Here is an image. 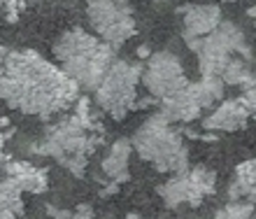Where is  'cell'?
Returning <instances> with one entry per match:
<instances>
[{
    "instance_id": "cell-10",
    "label": "cell",
    "mask_w": 256,
    "mask_h": 219,
    "mask_svg": "<svg viewBox=\"0 0 256 219\" xmlns=\"http://www.w3.org/2000/svg\"><path fill=\"white\" fill-rule=\"evenodd\" d=\"M250 110L244 108L240 98L236 100H224L219 103L205 119H202V130L210 133H233V130H242L250 122Z\"/></svg>"
},
{
    "instance_id": "cell-25",
    "label": "cell",
    "mask_w": 256,
    "mask_h": 219,
    "mask_svg": "<svg viewBox=\"0 0 256 219\" xmlns=\"http://www.w3.org/2000/svg\"><path fill=\"white\" fill-rule=\"evenodd\" d=\"M247 14H250L252 19H254V24H256V5H252L250 10H247Z\"/></svg>"
},
{
    "instance_id": "cell-21",
    "label": "cell",
    "mask_w": 256,
    "mask_h": 219,
    "mask_svg": "<svg viewBox=\"0 0 256 219\" xmlns=\"http://www.w3.org/2000/svg\"><path fill=\"white\" fill-rule=\"evenodd\" d=\"M70 219H94V210H91V206H80Z\"/></svg>"
},
{
    "instance_id": "cell-24",
    "label": "cell",
    "mask_w": 256,
    "mask_h": 219,
    "mask_svg": "<svg viewBox=\"0 0 256 219\" xmlns=\"http://www.w3.org/2000/svg\"><path fill=\"white\" fill-rule=\"evenodd\" d=\"M2 147H5V133L0 128V161H5V158H2Z\"/></svg>"
},
{
    "instance_id": "cell-5",
    "label": "cell",
    "mask_w": 256,
    "mask_h": 219,
    "mask_svg": "<svg viewBox=\"0 0 256 219\" xmlns=\"http://www.w3.org/2000/svg\"><path fill=\"white\" fill-rule=\"evenodd\" d=\"M142 68L138 61L112 63L100 86L94 91L96 103L100 105L110 116L124 119L133 108H138V84H142Z\"/></svg>"
},
{
    "instance_id": "cell-3",
    "label": "cell",
    "mask_w": 256,
    "mask_h": 219,
    "mask_svg": "<svg viewBox=\"0 0 256 219\" xmlns=\"http://www.w3.org/2000/svg\"><path fill=\"white\" fill-rule=\"evenodd\" d=\"M98 142H100V136L88 130L72 114L70 119H63V122L49 126L44 130V136L28 147V152L30 154H40V156H52L66 170L82 178L84 168L88 164V156L94 154Z\"/></svg>"
},
{
    "instance_id": "cell-27",
    "label": "cell",
    "mask_w": 256,
    "mask_h": 219,
    "mask_svg": "<svg viewBox=\"0 0 256 219\" xmlns=\"http://www.w3.org/2000/svg\"><path fill=\"white\" fill-rule=\"evenodd\" d=\"M224 2H236V0H224Z\"/></svg>"
},
{
    "instance_id": "cell-8",
    "label": "cell",
    "mask_w": 256,
    "mask_h": 219,
    "mask_svg": "<svg viewBox=\"0 0 256 219\" xmlns=\"http://www.w3.org/2000/svg\"><path fill=\"white\" fill-rule=\"evenodd\" d=\"M214 189H216L214 172L198 166V168H191V170L175 172L170 180H166L158 186V196L172 210L184 208V206L198 208L205 196L214 194Z\"/></svg>"
},
{
    "instance_id": "cell-19",
    "label": "cell",
    "mask_w": 256,
    "mask_h": 219,
    "mask_svg": "<svg viewBox=\"0 0 256 219\" xmlns=\"http://www.w3.org/2000/svg\"><path fill=\"white\" fill-rule=\"evenodd\" d=\"M28 2H30V0H0V10L5 12L7 21H16L19 14L28 7Z\"/></svg>"
},
{
    "instance_id": "cell-2",
    "label": "cell",
    "mask_w": 256,
    "mask_h": 219,
    "mask_svg": "<svg viewBox=\"0 0 256 219\" xmlns=\"http://www.w3.org/2000/svg\"><path fill=\"white\" fill-rule=\"evenodd\" d=\"M114 47H110L84 28H70L58 35L54 42V56L61 63V70L80 89L96 91L112 68Z\"/></svg>"
},
{
    "instance_id": "cell-12",
    "label": "cell",
    "mask_w": 256,
    "mask_h": 219,
    "mask_svg": "<svg viewBox=\"0 0 256 219\" xmlns=\"http://www.w3.org/2000/svg\"><path fill=\"white\" fill-rule=\"evenodd\" d=\"M228 200L240 203L247 200L254 206L256 203V158H247L236 168V178L228 184Z\"/></svg>"
},
{
    "instance_id": "cell-4",
    "label": "cell",
    "mask_w": 256,
    "mask_h": 219,
    "mask_svg": "<svg viewBox=\"0 0 256 219\" xmlns=\"http://www.w3.org/2000/svg\"><path fill=\"white\" fill-rule=\"evenodd\" d=\"M133 150L138 156L152 164L161 172H184L189 170V147L184 142V133L172 126L166 116H149L140 128L135 130Z\"/></svg>"
},
{
    "instance_id": "cell-22",
    "label": "cell",
    "mask_w": 256,
    "mask_h": 219,
    "mask_svg": "<svg viewBox=\"0 0 256 219\" xmlns=\"http://www.w3.org/2000/svg\"><path fill=\"white\" fill-rule=\"evenodd\" d=\"M47 212L54 214L56 219H70V217H72V214L68 212V210H58V208H54V206H47Z\"/></svg>"
},
{
    "instance_id": "cell-15",
    "label": "cell",
    "mask_w": 256,
    "mask_h": 219,
    "mask_svg": "<svg viewBox=\"0 0 256 219\" xmlns=\"http://www.w3.org/2000/svg\"><path fill=\"white\" fill-rule=\"evenodd\" d=\"M224 89H226V84H224L222 77L202 75L198 82H191L186 91H189V96L194 98L196 103L200 105V110H205V108H212L214 103L222 100Z\"/></svg>"
},
{
    "instance_id": "cell-17",
    "label": "cell",
    "mask_w": 256,
    "mask_h": 219,
    "mask_svg": "<svg viewBox=\"0 0 256 219\" xmlns=\"http://www.w3.org/2000/svg\"><path fill=\"white\" fill-rule=\"evenodd\" d=\"M252 77H254V70H252V66L247 63V58H240V56H236L233 61L228 63V68L224 70V84H230V86H247V84L252 82Z\"/></svg>"
},
{
    "instance_id": "cell-23",
    "label": "cell",
    "mask_w": 256,
    "mask_h": 219,
    "mask_svg": "<svg viewBox=\"0 0 256 219\" xmlns=\"http://www.w3.org/2000/svg\"><path fill=\"white\" fill-rule=\"evenodd\" d=\"M138 56H140V58H149V56H152V54H149V47H147V44L138 47Z\"/></svg>"
},
{
    "instance_id": "cell-28",
    "label": "cell",
    "mask_w": 256,
    "mask_h": 219,
    "mask_svg": "<svg viewBox=\"0 0 256 219\" xmlns=\"http://www.w3.org/2000/svg\"><path fill=\"white\" fill-rule=\"evenodd\" d=\"M156 2H163V0H156Z\"/></svg>"
},
{
    "instance_id": "cell-9",
    "label": "cell",
    "mask_w": 256,
    "mask_h": 219,
    "mask_svg": "<svg viewBox=\"0 0 256 219\" xmlns=\"http://www.w3.org/2000/svg\"><path fill=\"white\" fill-rule=\"evenodd\" d=\"M177 14L182 16V38L189 40H202L212 35L222 24V10L219 5H184L177 7Z\"/></svg>"
},
{
    "instance_id": "cell-20",
    "label": "cell",
    "mask_w": 256,
    "mask_h": 219,
    "mask_svg": "<svg viewBox=\"0 0 256 219\" xmlns=\"http://www.w3.org/2000/svg\"><path fill=\"white\" fill-rule=\"evenodd\" d=\"M240 100L244 103V108L250 110V114L256 116V72H254V77H252V82L242 89V96H240Z\"/></svg>"
},
{
    "instance_id": "cell-26",
    "label": "cell",
    "mask_w": 256,
    "mask_h": 219,
    "mask_svg": "<svg viewBox=\"0 0 256 219\" xmlns=\"http://www.w3.org/2000/svg\"><path fill=\"white\" fill-rule=\"evenodd\" d=\"M5 54H7V52H5L2 47H0V66H2V61H5Z\"/></svg>"
},
{
    "instance_id": "cell-14",
    "label": "cell",
    "mask_w": 256,
    "mask_h": 219,
    "mask_svg": "<svg viewBox=\"0 0 256 219\" xmlns=\"http://www.w3.org/2000/svg\"><path fill=\"white\" fill-rule=\"evenodd\" d=\"M133 144L130 140H116L108 150V156L102 158V172L108 175L112 182L122 184L128 180V158H130Z\"/></svg>"
},
{
    "instance_id": "cell-16",
    "label": "cell",
    "mask_w": 256,
    "mask_h": 219,
    "mask_svg": "<svg viewBox=\"0 0 256 219\" xmlns=\"http://www.w3.org/2000/svg\"><path fill=\"white\" fill-rule=\"evenodd\" d=\"M21 189L14 184V180H0V219H19L24 212V200H21Z\"/></svg>"
},
{
    "instance_id": "cell-1",
    "label": "cell",
    "mask_w": 256,
    "mask_h": 219,
    "mask_svg": "<svg viewBox=\"0 0 256 219\" xmlns=\"http://www.w3.org/2000/svg\"><path fill=\"white\" fill-rule=\"evenodd\" d=\"M80 86L33 49L7 52L0 66V98L24 114L49 119L77 103Z\"/></svg>"
},
{
    "instance_id": "cell-7",
    "label": "cell",
    "mask_w": 256,
    "mask_h": 219,
    "mask_svg": "<svg viewBox=\"0 0 256 219\" xmlns=\"http://www.w3.org/2000/svg\"><path fill=\"white\" fill-rule=\"evenodd\" d=\"M189 84L191 82L186 80V75H184V66H182V61H180V56L168 52V49L152 54L147 66L142 68V86H144L158 103L177 96V94H182V91H186Z\"/></svg>"
},
{
    "instance_id": "cell-18",
    "label": "cell",
    "mask_w": 256,
    "mask_h": 219,
    "mask_svg": "<svg viewBox=\"0 0 256 219\" xmlns=\"http://www.w3.org/2000/svg\"><path fill=\"white\" fill-rule=\"evenodd\" d=\"M214 219H256L254 217V206L247 203V200L228 203V206L222 208V210L214 214Z\"/></svg>"
},
{
    "instance_id": "cell-11",
    "label": "cell",
    "mask_w": 256,
    "mask_h": 219,
    "mask_svg": "<svg viewBox=\"0 0 256 219\" xmlns=\"http://www.w3.org/2000/svg\"><path fill=\"white\" fill-rule=\"evenodd\" d=\"M2 170H5V178L14 180V184L19 186L21 192H28V194L47 192V186H49L47 172H44V168H38V166H33L30 161L5 158Z\"/></svg>"
},
{
    "instance_id": "cell-13",
    "label": "cell",
    "mask_w": 256,
    "mask_h": 219,
    "mask_svg": "<svg viewBox=\"0 0 256 219\" xmlns=\"http://www.w3.org/2000/svg\"><path fill=\"white\" fill-rule=\"evenodd\" d=\"M161 114L172 124H191L200 116V105L189 96V91H182L168 100H161Z\"/></svg>"
},
{
    "instance_id": "cell-6",
    "label": "cell",
    "mask_w": 256,
    "mask_h": 219,
    "mask_svg": "<svg viewBox=\"0 0 256 219\" xmlns=\"http://www.w3.org/2000/svg\"><path fill=\"white\" fill-rule=\"evenodd\" d=\"M86 19L96 35L114 49L135 35L133 7L128 0H88Z\"/></svg>"
}]
</instances>
